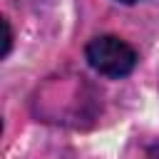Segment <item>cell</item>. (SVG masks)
Returning <instances> with one entry per match:
<instances>
[{
  "instance_id": "1",
  "label": "cell",
  "mask_w": 159,
  "mask_h": 159,
  "mask_svg": "<svg viewBox=\"0 0 159 159\" xmlns=\"http://www.w3.org/2000/svg\"><path fill=\"white\" fill-rule=\"evenodd\" d=\"M84 55H87V62L99 75H107V77H124L137 65L134 47L127 45L124 40L114 37V35H99V37H94L87 45Z\"/></svg>"
},
{
  "instance_id": "2",
  "label": "cell",
  "mask_w": 159,
  "mask_h": 159,
  "mask_svg": "<svg viewBox=\"0 0 159 159\" xmlns=\"http://www.w3.org/2000/svg\"><path fill=\"white\" fill-rule=\"evenodd\" d=\"M2 27H5V45H2V55L10 52V42H12V30H10V22L2 20Z\"/></svg>"
},
{
  "instance_id": "3",
  "label": "cell",
  "mask_w": 159,
  "mask_h": 159,
  "mask_svg": "<svg viewBox=\"0 0 159 159\" xmlns=\"http://www.w3.org/2000/svg\"><path fill=\"white\" fill-rule=\"evenodd\" d=\"M119 2H137V0H119Z\"/></svg>"
}]
</instances>
